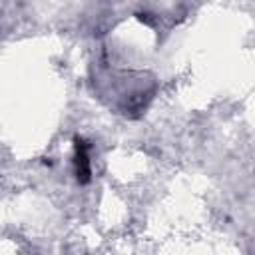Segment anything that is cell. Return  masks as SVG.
Segmentation results:
<instances>
[{"instance_id":"cell-1","label":"cell","mask_w":255,"mask_h":255,"mask_svg":"<svg viewBox=\"0 0 255 255\" xmlns=\"http://www.w3.org/2000/svg\"><path fill=\"white\" fill-rule=\"evenodd\" d=\"M74 171L80 185L90 183L92 179V163H90V143L76 135L74 137Z\"/></svg>"}]
</instances>
